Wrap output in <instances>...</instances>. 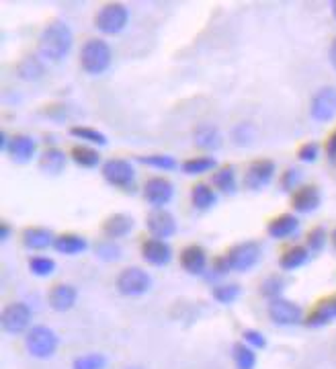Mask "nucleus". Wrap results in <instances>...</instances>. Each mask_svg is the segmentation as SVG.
<instances>
[{
	"label": "nucleus",
	"instance_id": "31",
	"mask_svg": "<svg viewBox=\"0 0 336 369\" xmlns=\"http://www.w3.org/2000/svg\"><path fill=\"white\" fill-rule=\"evenodd\" d=\"M70 135L78 137L82 142L88 144H97V146H107V135L103 131H99L97 127H86V125H74L70 127Z\"/></svg>",
	"mask_w": 336,
	"mask_h": 369
},
{
	"label": "nucleus",
	"instance_id": "33",
	"mask_svg": "<svg viewBox=\"0 0 336 369\" xmlns=\"http://www.w3.org/2000/svg\"><path fill=\"white\" fill-rule=\"evenodd\" d=\"M242 293V287L238 283H224V285H215L211 289V295L215 302L219 304H234Z\"/></svg>",
	"mask_w": 336,
	"mask_h": 369
},
{
	"label": "nucleus",
	"instance_id": "18",
	"mask_svg": "<svg viewBox=\"0 0 336 369\" xmlns=\"http://www.w3.org/2000/svg\"><path fill=\"white\" fill-rule=\"evenodd\" d=\"M298 230H300V220L293 214H281L275 220H271L269 226H267L269 236L275 238V241L291 238L293 234H298Z\"/></svg>",
	"mask_w": 336,
	"mask_h": 369
},
{
	"label": "nucleus",
	"instance_id": "22",
	"mask_svg": "<svg viewBox=\"0 0 336 369\" xmlns=\"http://www.w3.org/2000/svg\"><path fill=\"white\" fill-rule=\"evenodd\" d=\"M310 260V250L308 246H291L289 250H285L279 258V267L283 271H296L300 267H304Z\"/></svg>",
	"mask_w": 336,
	"mask_h": 369
},
{
	"label": "nucleus",
	"instance_id": "39",
	"mask_svg": "<svg viewBox=\"0 0 336 369\" xmlns=\"http://www.w3.org/2000/svg\"><path fill=\"white\" fill-rule=\"evenodd\" d=\"M140 160H142V164L152 166V168H160V170L176 168V160L168 154H150V156H142Z\"/></svg>",
	"mask_w": 336,
	"mask_h": 369
},
{
	"label": "nucleus",
	"instance_id": "34",
	"mask_svg": "<svg viewBox=\"0 0 336 369\" xmlns=\"http://www.w3.org/2000/svg\"><path fill=\"white\" fill-rule=\"evenodd\" d=\"M182 172L187 175H203L211 168H215V158L211 156H199V158H189L180 164Z\"/></svg>",
	"mask_w": 336,
	"mask_h": 369
},
{
	"label": "nucleus",
	"instance_id": "20",
	"mask_svg": "<svg viewBox=\"0 0 336 369\" xmlns=\"http://www.w3.org/2000/svg\"><path fill=\"white\" fill-rule=\"evenodd\" d=\"M132 230H134V218L128 214H113L103 224V232L109 241L125 238Z\"/></svg>",
	"mask_w": 336,
	"mask_h": 369
},
{
	"label": "nucleus",
	"instance_id": "16",
	"mask_svg": "<svg viewBox=\"0 0 336 369\" xmlns=\"http://www.w3.org/2000/svg\"><path fill=\"white\" fill-rule=\"evenodd\" d=\"M6 152L10 154V158H12L14 162L25 164V162H29V160L35 156L37 144H35V139H33L31 135L16 133V135L10 137V144H8V150H6Z\"/></svg>",
	"mask_w": 336,
	"mask_h": 369
},
{
	"label": "nucleus",
	"instance_id": "9",
	"mask_svg": "<svg viewBox=\"0 0 336 369\" xmlns=\"http://www.w3.org/2000/svg\"><path fill=\"white\" fill-rule=\"evenodd\" d=\"M310 115L318 123H328L336 118V87H322L310 103Z\"/></svg>",
	"mask_w": 336,
	"mask_h": 369
},
{
	"label": "nucleus",
	"instance_id": "41",
	"mask_svg": "<svg viewBox=\"0 0 336 369\" xmlns=\"http://www.w3.org/2000/svg\"><path fill=\"white\" fill-rule=\"evenodd\" d=\"M300 181H302V172L298 170V168H287L285 172H283V177H281V189L283 191H298L300 187Z\"/></svg>",
	"mask_w": 336,
	"mask_h": 369
},
{
	"label": "nucleus",
	"instance_id": "32",
	"mask_svg": "<svg viewBox=\"0 0 336 369\" xmlns=\"http://www.w3.org/2000/svg\"><path fill=\"white\" fill-rule=\"evenodd\" d=\"M285 287H287V279H285V277H281V275H271V277H267V279L263 281L261 293H263L269 302H273V300H279V298H281V293L285 291Z\"/></svg>",
	"mask_w": 336,
	"mask_h": 369
},
{
	"label": "nucleus",
	"instance_id": "51",
	"mask_svg": "<svg viewBox=\"0 0 336 369\" xmlns=\"http://www.w3.org/2000/svg\"><path fill=\"white\" fill-rule=\"evenodd\" d=\"M333 16H335V19H336V0H335V2H333Z\"/></svg>",
	"mask_w": 336,
	"mask_h": 369
},
{
	"label": "nucleus",
	"instance_id": "49",
	"mask_svg": "<svg viewBox=\"0 0 336 369\" xmlns=\"http://www.w3.org/2000/svg\"><path fill=\"white\" fill-rule=\"evenodd\" d=\"M8 144H10V139H8V135H6V133L2 131V133H0V148H2L4 152H6V150H8Z\"/></svg>",
	"mask_w": 336,
	"mask_h": 369
},
{
	"label": "nucleus",
	"instance_id": "2",
	"mask_svg": "<svg viewBox=\"0 0 336 369\" xmlns=\"http://www.w3.org/2000/svg\"><path fill=\"white\" fill-rule=\"evenodd\" d=\"M111 60H113V52L105 39H99V37L88 39L80 49V66L91 76L105 74L111 66Z\"/></svg>",
	"mask_w": 336,
	"mask_h": 369
},
{
	"label": "nucleus",
	"instance_id": "43",
	"mask_svg": "<svg viewBox=\"0 0 336 369\" xmlns=\"http://www.w3.org/2000/svg\"><path fill=\"white\" fill-rule=\"evenodd\" d=\"M97 254L103 258V260H115V258H119V254H121V248L117 246V243H101V245H97Z\"/></svg>",
	"mask_w": 336,
	"mask_h": 369
},
{
	"label": "nucleus",
	"instance_id": "17",
	"mask_svg": "<svg viewBox=\"0 0 336 369\" xmlns=\"http://www.w3.org/2000/svg\"><path fill=\"white\" fill-rule=\"evenodd\" d=\"M142 256L146 258V262H150L152 267H165L172 258V248L165 241L158 238H148L142 245Z\"/></svg>",
	"mask_w": 336,
	"mask_h": 369
},
{
	"label": "nucleus",
	"instance_id": "29",
	"mask_svg": "<svg viewBox=\"0 0 336 369\" xmlns=\"http://www.w3.org/2000/svg\"><path fill=\"white\" fill-rule=\"evenodd\" d=\"M72 160L82 168H97L101 164V154L95 148H88V146H74L72 148Z\"/></svg>",
	"mask_w": 336,
	"mask_h": 369
},
{
	"label": "nucleus",
	"instance_id": "30",
	"mask_svg": "<svg viewBox=\"0 0 336 369\" xmlns=\"http://www.w3.org/2000/svg\"><path fill=\"white\" fill-rule=\"evenodd\" d=\"M232 359L236 369H254L256 368V355L252 351V347H248L246 343H238L232 349Z\"/></svg>",
	"mask_w": 336,
	"mask_h": 369
},
{
	"label": "nucleus",
	"instance_id": "44",
	"mask_svg": "<svg viewBox=\"0 0 336 369\" xmlns=\"http://www.w3.org/2000/svg\"><path fill=\"white\" fill-rule=\"evenodd\" d=\"M242 339H244V343H246L248 347H254V349H265V347H267V339H265V335L259 333V331L248 328V331L242 333Z\"/></svg>",
	"mask_w": 336,
	"mask_h": 369
},
{
	"label": "nucleus",
	"instance_id": "50",
	"mask_svg": "<svg viewBox=\"0 0 336 369\" xmlns=\"http://www.w3.org/2000/svg\"><path fill=\"white\" fill-rule=\"evenodd\" d=\"M331 241H333V245H335V248H336V228L333 230V234H331Z\"/></svg>",
	"mask_w": 336,
	"mask_h": 369
},
{
	"label": "nucleus",
	"instance_id": "52",
	"mask_svg": "<svg viewBox=\"0 0 336 369\" xmlns=\"http://www.w3.org/2000/svg\"><path fill=\"white\" fill-rule=\"evenodd\" d=\"M130 369H140V368H130Z\"/></svg>",
	"mask_w": 336,
	"mask_h": 369
},
{
	"label": "nucleus",
	"instance_id": "38",
	"mask_svg": "<svg viewBox=\"0 0 336 369\" xmlns=\"http://www.w3.org/2000/svg\"><path fill=\"white\" fill-rule=\"evenodd\" d=\"M107 368V357L101 353H91V355H82L76 357L72 369H105Z\"/></svg>",
	"mask_w": 336,
	"mask_h": 369
},
{
	"label": "nucleus",
	"instance_id": "3",
	"mask_svg": "<svg viewBox=\"0 0 336 369\" xmlns=\"http://www.w3.org/2000/svg\"><path fill=\"white\" fill-rule=\"evenodd\" d=\"M130 23V8L121 2H109L103 8H99L95 16V27L105 35H117L121 33Z\"/></svg>",
	"mask_w": 336,
	"mask_h": 369
},
{
	"label": "nucleus",
	"instance_id": "21",
	"mask_svg": "<svg viewBox=\"0 0 336 369\" xmlns=\"http://www.w3.org/2000/svg\"><path fill=\"white\" fill-rule=\"evenodd\" d=\"M39 168L49 177H58L66 168V154L60 148L45 150L39 158Z\"/></svg>",
	"mask_w": 336,
	"mask_h": 369
},
{
	"label": "nucleus",
	"instance_id": "40",
	"mask_svg": "<svg viewBox=\"0 0 336 369\" xmlns=\"http://www.w3.org/2000/svg\"><path fill=\"white\" fill-rule=\"evenodd\" d=\"M326 241H328V234L322 226L314 228L310 234H308V250L310 252H320L324 246H326Z\"/></svg>",
	"mask_w": 336,
	"mask_h": 369
},
{
	"label": "nucleus",
	"instance_id": "8",
	"mask_svg": "<svg viewBox=\"0 0 336 369\" xmlns=\"http://www.w3.org/2000/svg\"><path fill=\"white\" fill-rule=\"evenodd\" d=\"M269 318L279 326H298L304 322V310L300 304L279 298L269 302Z\"/></svg>",
	"mask_w": 336,
	"mask_h": 369
},
{
	"label": "nucleus",
	"instance_id": "46",
	"mask_svg": "<svg viewBox=\"0 0 336 369\" xmlns=\"http://www.w3.org/2000/svg\"><path fill=\"white\" fill-rule=\"evenodd\" d=\"M326 154H328L333 160H336V131L328 137V142H326Z\"/></svg>",
	"mask_w": 336,
	"mask_h": 369
},
{
	"label": "nucleus",
	"instance_id": "23",
	"mask_svg": "<svg viewBox=\"0 0 336 369\" xmlns=\"http://www.w3.org/2000/svg\"><path fill=\"white\" fill-rule=\"evenodd\" d=\"M333 320H336V295L318 304V308L308 316L306 324L308 326H324V324H331Z\"/></svg>",
	"mask_w": 336,
	"mask_h": 369
},
{
	"label": "nucleus",
	"instance_id": "6",
	"mask_svg": "<svg viewBox=\"0 0 336 369\" xmlns=\"http://www.w3.org/2000/svg\"><path fill=\"white\" fill-rule=\"evenodd\" d=\"M31 320H33V312H31V308L25 302H12L2 312V328L8 335L29 333L33 328Z\"/></svg>",
	"mask_w": 336,
	"mask_h": 369
},
{
	"label": "nucleus",
	"instance_id": "37",
	"mask_svg": "<svg viewBox=\"0 0 336 369\" xmlns=\"http://www.w3.org/2000/svg\"><path fill=\"white\" fill-rule=\"evenodd\" d=\"M232 139L238 146H252L256 139V127L252 123H238L232 129Z\"/></svg>",
	"mask_w": 336,
	"mask_h": 369
},
{
	"label": "nucleus",
	"instance_id": "12",
	"mask_svg": "<svg viewBox=\"0 0 336 369\" xmlns=\"http://www.w3.org/2000/svg\"><path fill=\"white\" fill-rule=\"evenodd\" d=\"M146 226H148L152 238H158V241H167L170 236H174V232H176V220L165 208H154L148 214Z\"/></svg>",
	"mask_w": 336,
	"mask_h": 369
},
{
	"label": "nucleus",
	"instance_id": "45",
	"mask_svg": "<svg viewBox=\"0 0 336 369\" xmlns=\"http://www.w3.org/2000/svg\"><path fill=\"white\" fill-rule=\"evenodd\" d=\"M230 269V262H228V256H215L213 258V265H211V275L213 277H221V275H228Z\"/></svg>",
	"mask_w": 336,
	"mask_h": 369
},
{
	"label": "nucleus",
	"instance_id": "7",
	"mask_svg": "<svg viewBox=\"0 0 336 369\" xmlns=\"http://www.w3.org/2000/svg\"><path fill=\"white\" fill-rule=\"evenodd\" d=\"M101 172H103V179L117 189H130L136 183V168L130 160H123V158L107 160Z\"/></svg>",
	"mask_w": 336,
	"mask_h": 369
},
{
	"label": "nucleus",
	"instance_id": "1",
	"mask_svg": "<svg viewBox=\"0 0 336 369\" xmlns=\"http://www.w3.org/2000/svg\"><path fill=\"white\" fill-rule=\"evenodd\" d=\"M37 45H39V54H41L43 60L62 62L70 54V49L74 45V33L64 21L53 19L41 31Z\"/></svg>",
	"mask_w": 336,
	"mask_h": 369
},
{
	"label": "nucleus",
	"instance_id": "47",
	"mask_svg": "<svg viewBox=\"0 0 336 369\" xmlns=\"http://www.w3.org/2000/svg\"><path fill=\"white\" fill-rule=\"evenodd\" d=\"M8 236H10V226H8L6 222H2V224H0V241H2V243H6V241H8Z\"/></svg>",
	"mask_w": 336,
	"mask_h": 369
},
{
	"label": "nucleus",
	"instance_id": "5",
	"mask_svg": "<svg viewBox=\"0 0 336 369\" xmlns=\"http://www.w3.org/2000/svg\"><path fill=\"white\" fill-rule=\"evenodd\" d=\"M117 291L125 298H140L152 287V277L146 273L142 267H128L119 273L117 281Z\"/></svg>",
	"mask_w": 336,
	"mask_h": 369
},
{
	"label": "nucleus",
	"instance_id": "15",
	"mask_svg": "<svg viewBox=\"0 0 336 369\" xmlns=\"http://www.w3.org/2000/svg\"><path fill=\"white\" fill-rule=\"evenodd\" d=\"M76 300H78V289L74 285H70V283H58V285H53L49 289V298H47L51 310H56V312H68V310H72Z\"/></svg>",
	"mask_w": 336,
	"mask_h": 369
},
{
	"label": "nucleus",
	"instance_id": "4",
	"mask_svg": "<svg viewBox=\"0 0 336 369\" xmlns=\"http://www.w3.org/2000/svg\"><path fill=\"white\" fill-rule=\"evenodd\" d=\"M25 347H27L31 357H35V359H49L58 351L60 339H58V335L49 326H33L27 333Z\"/></svg>",
	"mask_w": 336,
	"mask_h": 369
},
{
	"label": "nucleus",
	"instance_id": "42",
	"mask_svg": "<svg viewBox=\"0 0 336 369\" xmlns=\"http://www.w3.org/2000/svg\"><path fill=\"white\" fill-rule=\"evenodd\" d=\"M318 156H320V146L316 142H308L298 150V158L302 162H316Z\"/></svg>",
	"mask_w": 336,
	"mask_h": 369
},
{
	"label": "nucleus",
	"instance_id": "14",
	"mask_svg": "<svg viewBox=\"0 0 336 369\" xmlns=\"http://www.w3.org/2000/svg\"><path fill=\"white\" fill-rule=\"evenodd\" d=\"M320 203H322V195L316 185H304L291 197V205L300 214H312L320 208Z\"/></svg>",
	"mask_w": 336,
	"mask_h": 369
},
{
	"label": "nucleus",
	"instance_id": "48",
	"mask_svg": "<svg viewBox=\"0 0 336 369\" xmlns=\"http://www.w3.org/2000/svg\"><path fill=\"white\" fill-rule=\"evenodd\" d=\"M328 56H331V64H333V68L336 70V37L333 39V43H331V54H328Z\"/></svg>",
	"mask_w": 336,
	"mask_h": 369
},
{
	"label": "nucleus",
	"instance_id": "26",
	"mask_svg": "<svg viewBox=\"0 0 336 369\" xmlns=\"http://www.w3.org/2000/svg\"><path fill=\"white\" fill-rule=\"evenodd\" d=\"M53 248L60 254H80L88 248V243L84 236H78V234H60L56 236Z\"/></svg>",
	"mask_w": 336,
	"mask_h": 369
},
{
	"label": "nucleus",
	"instance_id": "10",
	"mask_svg": "<svg viewBox=\"0 0 336 369\" xmlns=\"http://www.w3.org/2000/svg\"><path fill=\"white\" fill-rule=\"evenodd\" d=\"M226 256H228V262H230L232 271L244 273V271H250L259 262V258H261V245L254 243V241L240 243V245L232 246Z\"/></svg>",
	"mask_w": 336,
	"mask_h": 369
},
{
	"label": "nucleus",
	"instance_id": "25",
	"mask_svg": "<svg viewBox=\"0 0 336 369\" xmlns=\"http://www.w3.org/2000/svg\"><path fill=\"white\" fill-rule=\"evenodd\" d=\"M193 137H195V144L203 150H217L221 146V133L215 125H199Z\"/></svg>",
	"mask_w": 336,
	"mask_h": 369
},
{
	"label": "nucleus",
	"instance_id": "28",
	"mask_svg": "<svg viewBox=\"0 0 336 369\" xmlns=\"http://www.w3.org/2000/svg\"><path fill=\"white\" fill-rule=\"evenodd\" d=\"M191 201H193V205L197 210L205 212V210H209V208H213L217 203V195H215L213 187H209L205 183H199L191 191Z\"/></svg>",
	"mask_w": 336,
	"mask_h": 369
},
{
	"label": "nucleus",
	"instance_id": "24",
	"mask_svg": "<svg viewBox=\"0 0 336 369\" xmlns=\"http://www.w3.org/2000/svg\"><path fill=\"white\" fill-rule=\"evenodd\" d=\"M56 238L45 228H27L23 232V245L31 250H45L47 246H53Z\"/></svg>",
	"mask_w": 336,
	"mask_h": 369
},
{
	"label": "nucleus",
	"instance_id": "36",
	"mask_svg": "<svg viewBox=\"0 0 336 369\" xmlns=\"http://www.w3.org/2000/svg\"><path fill=\"white\" fill-rule=\"evenodd\" d=\"M29 271H31L35 277H49V275L56 271V260L49 258V256H43V254L31 256V260H29Z\"/></svg>",
	"mask_w": 336,
	"mask_h": 369
},
{
	"label": "nucleus",
	"instance_id": "35",
	"mask_svg": "<svg viewBox=\"0 0 336 369\" xmlns=\"http://www.w3.org/2000/svg\"><path fill=\"white\" fill-rule=\"evenodd\" d=\"M19 76L23 78V80H39L41 78V74H43V64L35 58V56H31V58H25L21 64H19Z\"/></svg>",
	"mask_w": 336,
	"mask_h": 369
},
{
	"label": "nucleus",
	"instance_id": "13",
	"mask_svg": "<svg viewBox=\"0 0 336 369\" xmlns=\"http://www.w3.org/2000/svg\"><path fill=\"white\" fill-rule=\"evenodd\" d=\"M174 197V187L165 177H154L144 185V199L154 208H167Z\"/></svg>",
	"mask_w": 336,
	"mask_h": 369
},
{
	"label": "nucleus",
	"instance_id": "11",
	"mask_svg": "<svg viewBox=\"0 0 336 369\" xmlns=\"http://www.w3.org/2000/svg\"><path fill=\"white\" fill-rule=\"evenodd\" d=\"M275 177V162L269 160V158H263V160H254L248 168H246V175H244V187L248 191H261L265 189Z\"/></svg>",
	"mask_w": 336,
	"mask_h": 369
},
{
	"label": "nucleus",
	"instance_id": "27",
	"mask_svg": "<svg viewBox=\"0 0 336 369\" xmlns=\"http://www.w3.org/2000/svg\"><path fill=\"white\" fill-rule=\"evenodd\" d=\"M211 185H213L217 191L232 195V193L236 191V187H238L234 166H221V168H217V170L213 172V177H211Z\"/></svg>",
	"mask_w": 336,
	"mask_h": 369
},
{
	"label": "nucleus",
	"instance_id": "19",
	"mask_svg": "<svg viewBox=\"0 0 336 369\" xmlns=\"http://www.w3.org/2000/svg\"><path fill=\"white\" fill-rule=\"evenodd\" d=\"M180 265L191 275H201L207 269V252L199 245L187 246L180 252Z\"/></svg>",
	"mask_w": 336,
	"mask_h": 369
}]
</instances>
